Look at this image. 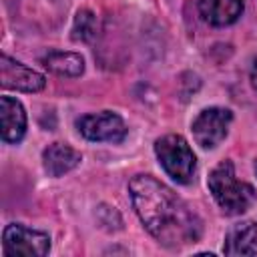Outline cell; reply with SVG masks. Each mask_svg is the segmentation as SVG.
Segmentation results:
<instances>
[{"mask_svg": "<svg viewBox=\"0 0 257 257\" xmlns=\"http://www.w3.org/2000/svg\"><path fill=\"white\" fill-rule=\"evenodd\" d=\"M128 193L139 219L161 245L179 249L201 237V219L165 183L151 175H137L128 183Z\"/></svg>", "mask_w": 257, "mask_h": 257, "instance_id": "6da1fadb", "label": "cell"}, {"mask_svg": "<svg viewBox=\"0 0 257 257\" xmlns=\"http://www.w3.org/2000/svg\"><path fill=\"white\" fill-rule=\"evenodd\" d=\"M209 191L217 205L227 215H241L255 203V189L249 183H243L235 175L231 161H221L209 175Z\"/></svg>", "mask_w": 257, "mask_h": 257, "instance_id": "7a4b0ae2", "label": "cell"}, {"mask_svg": "<svg viewBox=\"0 0 257 257\" xmlns=\"http://www.w3.org/2000/svg\"><path fill=\"white\" fill-rule=\"evenodd\" d=\"M155 155H157L161 167L165 169V173L173 181H177L181 185L191 183L197 161H195V153L191 151L189 143L181 135H165V137L157 139Z\"/></svg>", "mask_w": 257, "mask_h": 257, "instance_id": "3957f363", "label": "cell"}, {"mask_svg": "<svg viewBox=\"0 0 257 257\" xmlns=\"http://www.w3.org/2000/svg\"><path fill=\"white\" fill-rule=\"evenodd\" d=\"M2 249L10 257H44L50 249V237L42 231L12 223L2 233Z\"/></svg>", "mask_w": 257, "mask_h": 257, "instance_id": "277c9868", "label": "cell"}, {"mask_svg": "<svg viewBox=\"0 0 257 257\" xmlns=\"http://www.w3.org/2000/svg\"><path fill=\"white\" fill-rule=\"evenodd\" d=\"M78 133L92 143H120L126 137L124 120L110 110L84 114L76 120Z\"/></svg>", "mask_w": 257, "mask_h": 257, "instance_id": "5b68a950", "label": "cell"}, {"mask_svg": "<svg viewBox=\"0 0 257 257\" xmlns=\"http://www.w3.org/2000/svg\"><path fill=\"white\" fill-rule=\"evenodd\" d=\"M233 120V112L229 108L211 106L199 112V116L193 120V137L197 145L203 149H215L229 133Z\"/></svg>", "mask_w": 257, "mask_h": 257, "instance_id": "8992f818", "label": "cell"}, {"mask_svg": "<svg viewBox=\"0 0 257 257\" xmlns=\"http://www.w3.org/2000/svg\"><path fill=\"white\" fill-rule=\"evenodd\" d=\"M0 74H2L4 88H14L20 92H38L46 84V80L40 72L10 58L8 54H2V58H0Z\"/></svg>", "mask_w": 257, "mask_h": 257, "instance_id": "52a82bcc", "label": "cell"}, {"mask_svg": "<svg viewBox=\"0 0 257 257\" xmlns=\"http://www.w3.org/2000/svg\"><path fill=\"white\" fill-rule=\"evenodd\" d=\"M0 126L4 143H18L26 133V112L20 100L12 96L0 98Z\"/></svg>", "mask_w": 257, "mask_h": 257, "instance_id": "ba28073f", "label": "cell"}, {"mask_svg": "<svg viewBox=\"0 0 257 257\" xmlns=\"http://www.w3.org/2000/svg\"><path fill=\"white\" fill-rule=\"evenodd\" d=\"M225 255H255L257 253V223L241 221L229 229L223 245Z\"/></svg>", "mask_w": 257, "mask_h": 257, "instance_id": "9c48e42d", "label": "cell"}, {"mask_svg": "<svg viewBox=\"0 0 257 257\" xmlns=\"http://www.w3.org/2000/svg\"><path fill=\"white\" fill-rule=\"evenodd\" d=\"M199 12L211 26H229L243 14V0H199Z\"/></svg>", "mask_w": 257, "mask_h": 257, "instance_id": "30bf717a", "label": "cell"}, {"mask_svg": "<svg viewBox=\"0 0 257 257\" xmlns=\"http://www.w3.org/2000/svg\"><path fill=\"white\" fill-rule=\"evenodd\" d=\"M82 161L80 153L74 151L68 145L62 143H52L44 149L42 153V163H44V171L50 177H62L64 173L72 171L78 163Z\"/></svg>", "mask_w": 257, "mask_h": 257, "instance_id": "8fae6325", "label": "cell"}, {"mask_svg": "<svg viewBox=\"0 0 257 257\" xmlns=\"http://www.w3.org/2000/svg\"><path fill=\"white\" fill-rule=\"evenodd\" d=\"M42 64L58 76H80L84 70L82 56L68 50H50L42 56Z\"/></svg>", "mask_w": 257, "mask_h": 257, "instance_id": "7c38bea8", "label": "cell"}, {"mask_svg": "<svg viewBox=\"0 0 257 257\" xmlns=\"http://www.w3.org/2000/svg\"><path fill=\"white\" fill-rule=\"evenodd\" d=\"M98 34V20L90 10H78L72 24V38L80 42H90Z\"/></svg>", "mask_w": 257, "mask_h": 257, "instance_id": "4fadbf2b", "label": "cell"}, {"mask_svg": "<svg viewBox=\"0 0 257 257\" xmlns=\"http://www.w3.org/2000/svg\"><path fill=\"white\" fill-rule=\"evenodd\" d=\"M249 78H251V84H253V88L257 90V58L253 60V64H251V70H249Z\"/></svg>", "mask_w": 257, "mask_h": 257, "instance_id": "5bb4252c", "label": "cell"}, {"mask_svg": "<svg viewBox=\"0 0 257 257\" xmlns=\"http://www.w3.org/2000/svg\"><path fill=\"white\" fill-rule=\"evenodd\" d=\"M255 171H257V163H255Z\"/></svg>", "mask_w": 257, "mask_h": 257, "instance_id": "9a60e30c", "label": "cell"}]
</instances>
